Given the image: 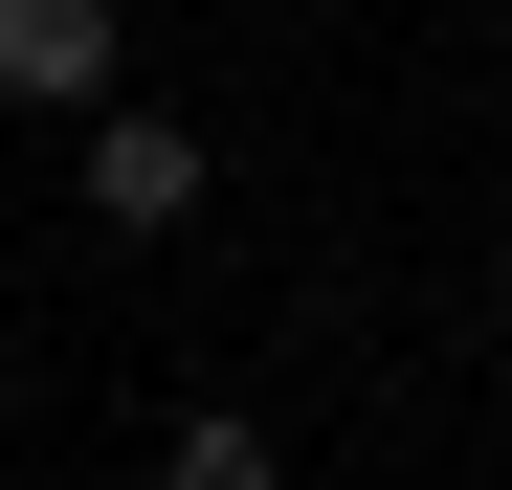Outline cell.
Here are the masks:
<instances>
[{
  "label": "cell",
  "instance_id": "obj_1",
  "mask_svg": "<svg viewBox=\"0 0 512 490\" xmlns=\"http://www.w3.org/2000/svg\"><path fill=\"white\" fill-rule=\"evenodd\" d=\"M201 201H223L201 112H134V90H112V112H90V223H112V245H179Z\"/></svg>",
  "mask_w": 512,
  "mask_h": 490
},
{
  "label": "cell",
  "instance_id": "obj_2",
  "mask_svg": "<svg viewBox=\"0 0 512 490\" xmlns=\"http://www.w3.org/2000/svg\"><path fill=\"white\" fill-rule=\"evenodd\" d=\"M112 67H134V0H0V112H67V134H90Z\"/></svg>",
  "mask_w": 512,
  "mask_h": 490
},
{
  "label": "cell",
  "instance_id": "obj_3",
  "mask_svg": "<svg viewBox=\"0 0 512 490\" xmlns=\"http://www.w3.org/2000/svg\"><path fill=\"white\" fill-rule=\"evenodd\" d=\"M156 490H290L268 401H179V446H156Z\"/></svg>",
  "mask_w": 512,
  "mask_h": 490
}]
</instances>
